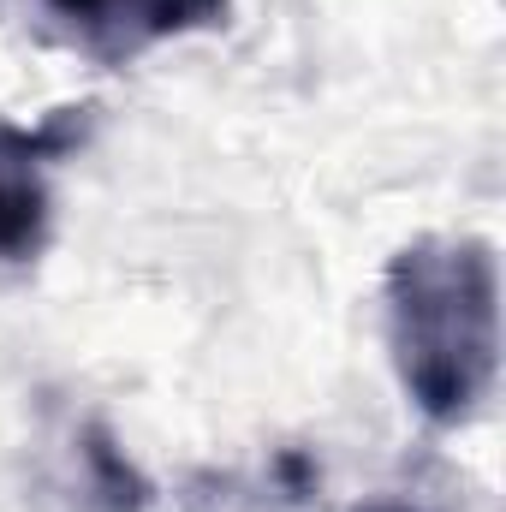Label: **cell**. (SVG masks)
Listing matches in <instances>:
<instances>
[{"label":"cell","instance_id":"cell-1","mask_svg":"<svg viewBox=\"0 0 506 512\" xmlns=\"http://www.w3.org/2000/svg\"><path fill=\"white\" fill-rule=\"evenodd\" d=\"M387 352L429 423H465L501 376V262L489 239H411L381 274Z\"/></svg>","mask_w":506,"mask_h":512},{"label":"cell","instance_id":"cell-2","mask_svg":"<svg viewBox=\"0 0 506 512\" xmlns=\"http://www.w3.org/2000/svg\"><path fill=\"white\" fill-rule=\"evenodd\" d=\"M90 137V108H60L42 126H0V262H30L48 245V167Z\"/></svg>","mask_w":506,"mask_h":512},{"label":"cell","instance_id":"cell-3","mask_svg":"<svg viewBox=\"0 0 506 512\" xmlns=\"http://www.w3.org/2000/svg\"><path fill=\"white\" fill-rule=\"evenodd\" d=\"M48 12L96 60H131L155 42L227 24V0H48Z\"/></svg>","mask_w":506,"mask_h":512},{"label":"cell","instance_id":"cell-4","mask_svg":"<svg viewBox=\"0 0 506 512\" xmlns=\"http://www.w3.org/2000/svg\"><path fill=\"white\" fill-rule=\"evenodd\" d=\"M78 465H84V489H90V507L96 512H143L149 507V483H143V471L131 465L126 447H120L102 423L84 429Z\"/></svg>","mask_w":506,"mask_h":512}]
</instances>
